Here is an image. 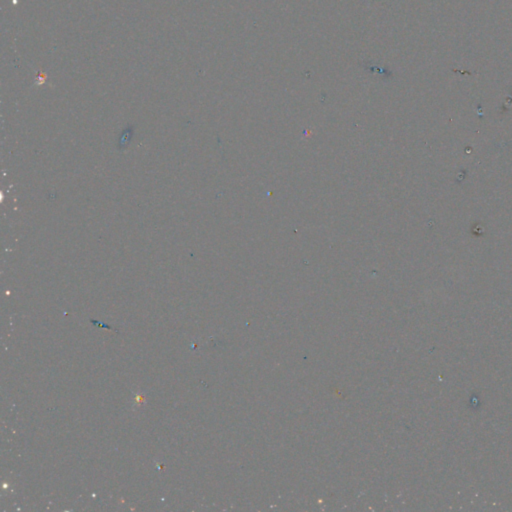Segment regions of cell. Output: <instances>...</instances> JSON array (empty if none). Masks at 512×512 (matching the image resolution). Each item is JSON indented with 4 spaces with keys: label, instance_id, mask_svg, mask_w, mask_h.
I'll return each mask as SVG.
<instances>
[{
    "label": "cell",
    "instance_id": "obj_1",
    "mask_svg": "<svg viewBox=\"0 0 512 512\" xmlns=\"http://www.w3.org/2000/svg\"><path fill=\"white\" fill-rule=\"evenodd\" d=\"M132 136V130H127V131H124L123 135L121 136L120 140H119V143L121 146H126L130 140V138Z\"/></svg>",
    "mask_w": 512,
    "mask_h": 512
}]
</instances>
